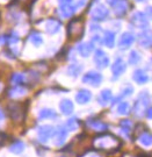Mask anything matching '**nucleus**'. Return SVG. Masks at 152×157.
<instances>
[{
	"label": "nucleus",
	"instance_id": "obj_37",
	"mask_svg": "<svg viewBox=\"0 0 152 157\" xmlns=\"http://www.w3.org/2000/svg\"><path fill=\"white\" fill-rule=\"evenodd\" d=\"M87 1H88V0H79L78 4L74 6V7H76V10H77V8H81V7H84V6L87 4Z\"/></svg>",
	"mask_w": 152,
	"mask_h": 157
},
{
	"label": "nucleus",
	"instance_id": "obj_25",
	"mask_svg": "<svg viewBox=\"0 0 152 157\" xmlns=\"http://www.w3.org/2000/svg\"><path fill=\"white\" fill-rule=\"evenodd\" d=\"M103 43L107 45L108 48H113L115 43V34L110 30L105 32V37H103Z\"/></svg>",
	"mask_w": 152,
	"mask_h": 157
},
{
	"label": "nucleus",
	"instance_id": "obj_43",
	"mask_svg": "<svg viewBox=\"0 0 152 157\" xmlns=\"http://www.w3.org/2000/svg\"><path fill=\"white\" fill-rule=\"evenodd\" d=\"M137 1H143V0H137Z\"/></svg>",
	"mask_w": 152,
	"mask_h": 157
},
{
	"label": "nucleus",
	"instance_id": "obj_29",
	"mask_svg": "<svg viewBox=\"0 0 152 157\" xmlns=\"http://www.w3.org/2000/svg\"><path fill=\"white\" fill-rule=\"evenodd\" d=\"M130 111H131V108H130L129 102H127V101L121 102L117 107V112H118V114H121V115H129Z\"/></svg>",
	"mask_w": 152,
	"mask_h": 157
},
{
	"label": "nucleus",
	"instance_id": "obj_42",
	"mask_svg": "<svg viewBox=\"0 0 152 157\" xmlns=\"http://www.w3.org/2000/svg\"><path fill=\"white\" fill-rule=\"evenodd\" d=\"M2 90V86H1V85H0V91Z\"/></svg>",
	"mask_w": 152,
	"mask_h": 157
},
{
	"label": "nucleus",
	"instance_id": "obj_11",
	"mask_svg": "<svg viewBox=\"0 0 152 157\" xmlns=\"http://www.w3.org/2000/svg\"><path fill=\"white\" fill-rule=\"evenodd\" d=\"M134 42H135V35L134 34L129 33V32L123 33L121 39H120V42H118V48L121 50H127L132 45Z\"/></svg>",
	"mask_w": 152,
	"mask_h": 157
},
{
	"label": "nucleus",
	"instance_id": "obj_7",
	"mask_svg": "<svg viewBox=\"0 0 152 157\" xmlns=\"http://www.w3.org/2000/svg\"><path fill=\"white\" fill-rule=\"evenodd\" d=\"M112 5L116 15H124L129 10V1L128 0H108Z\"/></svg>",
	"mask_w": 152,
	"mask_h": 157
},
{
	"label": "nucleus",
	"instance_id": "obj_35",
	"mask_svg": "<svg viewBox=\"0 0 152 157\" xmlns=\"http://www.w3.org/2000/svg\"><path fill=\"white\" fill-rule=\"evenodd\" d=\"M120 124H121V127H122V130L127 132V133H128L130 129H131V127H132V124H131L130 120H122Z\"/></svg>",
	"mask_w": 152,
	"mask_h": 157
},
{
	"label": "nucleus",
	"instance_id": "obj_38",
	"mask_svg": "<svg viewBox=\"0 0 152 157\" xmlns=\"http://www.w3.org/2000/svg\"><path fill=\"white\" fill-rule=\"evenodd\" d=\"M91 43L93 44V47H94V44H100V36H99V35L93 36V40H92V42H91Z\"/></svg>",
	"mask_w": 152,
	"mask_h": 157
},
{
	"label": "nucleus",
	"instance_id": "obj_36",
	"mask_svg": "<svg viewBox=\"0 0 152 157\" xmlns=\"http://www.w3.org/2000/svg\"><path fill=\"white\" fill-rule=\"evenodd\" d=\"M6 139H7V135H6L5 133H0V147L5 144Z\"/></svg>",
	"mask_w": 152,
	"mask_h": 157
},
{
	"label": "nucleus",
	"instance_id": "obj_34",
	"mask_svg": "<svg viewBox=\"0 0 152 157\" xmlns=\"http://www.w3.org/2000/svg\"><path fill=\"white\" fill-rule=\"evenodd\" d=\"M132 91H134V89H132L131 86H129V85H128V86H125V89H123V91L121 92V95L118 97L117 99H115V100H114V102H115L116 100H118L120 98H123V97H127V95L132 94Z\"/></svg>",
	"mask_w": 152,
	"mask_h": 157
},
{
	"label": "nucleus",
	"instance_id": "obj_21",
	"mask_svg": "<svg viewBox=\"0 0 152 157\" xmlns=\"http://www.w3.org/2000/svg\"><path fill=\"white\" fill-rule=\"evenodd\" d=\"M132 79L135 80L137 84H145L147 80H149V77H147V75L145 73L144 70H142V69H137L134 75H132Z\"/></svg>",
	"mask_w": 152,
	"mask_h": 157
},
{
	"label": "nucleus",
	"instance_id": "obj_8",
	"mask_svg": "<svg viewBox=\"0 0 152 157\" xmlns=\"http://www.w3.org/2000/svg\"><path fill=\"white\" fill-rule=\"evenodd\" d=\"M83 82H84L85 84H88V85H91V86L96 87V86H99V85L101 84L102 75L99 72H96V71H88V72L83 77Z\"/></svg>",
	"mask_w": 152,
	"mask_h": 157
},
{
	"label": "nucleus",
	"instance_id": "obj_4",
	"mask_svg": "<svg viewBox=\"0 0 152 157\" xmlns=\"http://www.w3.org/2000/svg\"><path fill=\"white\" fill-rule=\"evenodd\" d=\"M7 112L9 114V117L13 121H21L24 118V107L21 102H11L8 106H7Z\"/></svg>",
	"mask_w": 152,
	"mask_h": 157
},
{
	"label": "nucleus",
	"instance_id": "obj_10",
	"mask_svg": "<svg viewBox=\"0 0 152 157\" xmlns=\"http://www.w3.org/2000/svg\"><path fill=\"white\" fill-rule=\"evenodd\" d=\"M94 63L99 69H105L109 65V57L105 51L99 49L94 54Z\"/></svg>",
	"mask_w": 152,
	"mask_h": 157
},
{
	"label": "nucleus",
	"instance_id": "obj_31",
	"mask_svg": "<svg viewBox=\"0 0 152 157\" xmlns=\"http://www.w3.org/2000/svg\"><path fill=\"white\" fill-rule=\"evenodd\" d=\"M83 71V67L81 65H77V64H73V65H70L68 67V73L72 77H78L79 73Z\"/></svg>",
	"mask_w": 152,
	"mask_h": 157
},
{
	"label": "nucleus",
	"instance_id": "obj_30",
	"mask_svg": "<svg viewBox=\"0 0 152 157\" xmlns=\"http://www.w3.org/2000/svg\"><path fill=\"white\" fill-rule=\"evenodd\" d=\"M142 59V56L141 54L138 52L137 50H132L131 52H130L129 55V63L131 64V65H137L138 63L141 62Z\"/></svg>",
	"mask_w": 152,
	"mask_h": 157
},
{
	"label": "nucleus",
	"instance_id": "obj_19",
	"mask_svg": "<svg viewBox=\"0 0 152 157\" xmlns=\"http://www.w3.org/2000/svg\"><path fill=\"white\" fill-rule=\"evenodd\" d=\"M112 98H113L112 91L108 90V89H105V90H102L100 92V94L98 97V101H99V104L101 106H107L108 104L110 102V100H112Z\"/></svg>",
	"mask_w": 152,
	"mask_h": 157
},
{
	"label": "nucleus",
	"instance_id": "obj_41",
	"mask_svg": "<svg viewBox=\"0 0 152 157\" xmlns=\"http://www.w3.org/2000/svg\"><path fill=\"white\" fill-rule=\"evenodd\" d=\"M86 157H101L100 155H98V154H94V152H91V154H88Z\"/></svg>",
	"mask_w": 152,
	"mask_h": 157
},
{
	"label": "nucleus",
	"instance_id": "obj_26",
	"mask_svg": "<svg viewBox=\"0 0 152 157\" xmlns=\"http://www.w3.org/2000/svg\"><path fill=\"white\" fill-rule=\"evenodd\" d=\"M56 112L54 109H51V108H43L39 114V119H54L56 118Z\"/></svg>",
	"mask_w": 152,
	"mask_h": 157
},
{
	"label": "nucleus",
	"instance_id": "obj_39",
	"mask_svg": "<svg viewBox=\"0 0 152 157\" xmlns=\"http://www.w3.org/2000/svg\"><path fill=\"white\" fill-rule=\"evenodd\" d=\"M7 37L6 36H0V47H2V45H5V43L7 42Z\"/></svg>",
	"mask_w": 152,
	"mask_h": 157
},
{
	"label": "nucleus",
	"instance_id": "obj_40",
	"mask_svg": "<svg viewBox=\"0 0 152 157\" xmlns=\"http://www.w3.org/2000/svg\"><path fill=\"white\" fill-rule=\"evenodd\" d=\"M4 118H5V114H4V111L0 108V122L4 120Z\"/></svg>",
	"mask_w": 152,
	"mask_h": 157
},
{
	"label": "nucleus",
	"instance_id": "obj_27",
	"mask_svg": "<svg viewBox=\"0 0 152 157\" xmlns=\"http://www.w3.org/2000/svg\"><path fill=\"white\" fill-rule=\"evenodd\" d=\"M138 141L141 142V144H143L144 147H150L152 143V137L151 134L147 133V132H144L143 134H141V136L138 137Z\"/></svg>",
	"mask_w": 152,
	"mask_h": 157
},
{
	"label": "nucleus",
	"instance_id": "obj_14",
	"mask_svg": "<svg viewBox=\"0 0 152 157\" xmlns=\"http://www.w3.org/2000/svg\"><path fill=\"white\" fill-rule=\"evenodd\" d=\"M125 69H127V65H125V62H124L122 58H117L115 62H114L113 67H112V71H113L114 76L117 78L121 75H123L125 72Z\"/></svg>",
	"mask_w": 152,
	"mask_h": 157
},
{
	"label": "nucleus",
	"instance_id": "obj_3",
	"mask_svg": "<svg viewBox=\"0 0 152 157\" xmlns=\"http://www.w3.org/2000/svg\"><path fill=\"white\" fill-rule=\"evenodd\" d=\"M84 34V22L81 19H73L68 25V37L70 40H78Z\"/></svg>",
	"mask_w": 152,
	"mask_h": 157
},
{
	"label": "nucleus",
	"instance_id": "obj_16",
	"mask_svg": "<svg viewBox=\"0 0 152 157\" xmlns=\"http://www.w3.org/2000/svg\"><path fill=\"white\" fill-rule=\"evenodd\" d=\"M151 32L146 29V30H144L143 33H141L138 35V43L139 45L142 47H144V48H151Z\"/></svg>",
	"mask_w": 152,
	"mask_h": 157
},
{
	"label": "nucleus",
	"instance_id": "obj_20",
	"mask_svg": "<svg viewBox=\"0 0 152 157\" xmlns=\"http://www.w3.org/2000/svg\"><path fill=\"white\" fill-rule=\"evenodd\" d=\"M59 109H61V112L64 115H70V114H72V112H73L74 106L73 104H72V101L70 100V99H63L61 101V104H59Z\"/></svg>",
	"mask_w": 152,
	"mask_h": 157
},
{
	"label": "nucleus",
	"instance_id": "obj_1",
	"mask_svg": "<svg viewBox=\"0 0 152 157\" xmlns=\"http://www.w3.org/2000/svg\"><path fill=\"white\" fill-rule=\"evenodd\" d=\"M93 146L98 150H105L107 152H110L120 149L122 143L115 135L106 132V133L99 134L93 139Z\"/></svg>",
	"mask_w": 152,
	"mask_h": 157
},
{
	"label": "nucleus",
	"instance_id": "obj_6",
	"mask_svg": "<svg viewBox=\"0 0 152 157\" xmlns=\"http://www.w3.org/2000/svg\"><path fill=\"white\" fill-rule=\"evenodd\" d=\"M76 12L73 0H59V13L63 17H72Z\"/></svg>",
	"mask_w": 152,
	"mask_h": 157
},
{
	"label": "nucleus",
	"instance_id": "obj_22",
	"mask_svg": "<svg viewBox=\"0 0 152 157\" xmlns=\"http://www.w3.org/2000/svg\"><path fill=\"white\" fill-rule=\"evenodd\" d=\"M94 49V47L92 43H88V42H85V43H80L78 47V51L79 54H80V56L81 57H88L92 54V51Z\"/></svg>",
	"mask_w": 152,
	"mask_h": 157
},
{
	"label": "nucleus",
	"instance_id": "obj_24",
	"mask_svg": "<svg viewBox=\"0 0 152 157\" xmlns=\"http://www.w3.org/2000/svg\"><path fill=\"white\" fill-rule=\"evenodd\" d=\"M26 92H27V89H26L23 85H15V86L8 92V95L12 97V98H17V97L23 95Z\"/></svg>",
	"mask_w": 152,
	"mask_h": 157
},
{
	"label": "nucleus",
	"instance_id": "obj_9",
	"mask_svg": "<svg viewBox=\"0 0 152 157\" xmlns=\"http://www.w3.org/2000/svg\"><path fill=\"white\" fill-rule=\"evenodd\" d=\"M55 132L56 129L52 126H49V124H45V126H42L37 129V137L41 142H46V141L51 139L54 135H55Z\"/></svg>",
	"mask_w": 152,
	"mask_h": 157
},
{
	"label": "nucleus",
	"instance_id": "obj_17",
	"mask_svg": "<svg viewBox=\"0 0 152 157\" xmlns=\"http://www.w3.org/2000/svg\"><path fill=\"white\" fill-rule=\"evenodd\" d=\"M87 126H88L91 129H93V130L98 132V133H102V132H105V130H107L108 129L107 124L101 122V121H99V120H94V119L88 120V121H87Z\"/></svg>",
	"mask_w": 152,
	"mask_h": 157
},
{
	"label": "nucleus",
	"instance_id": "obj_32",
	"mask_svg": "<svg viewBox=\"0 0 152 157\" xmlns=\"http://www.w3.org/2000/svg\"><path fill=\"white\" fill-rule=\"evenodd\" d=\"M79 126H80V124L78 122V120L74 118L70 119V120L66 121V129L70 130V132H76L79 128Z\"/></svg>",
	"mask_w": 152,
	"mask_h": 157
},
{
	"label": "nucleus",
	"instance_id": "obj_28",
	"mask_svg": "<svg viewBox=\"0 0 152 157\" xmlns=\"http://www.w3.org/2000/svg\"><path fill=\"white\" fill-rule=\"evenodd\" d=\"M26 75H23L21 72H15L13 73V76H12V83L14 85H19V84H23L24 82H26Z\"/></svg>",
	"mask_w": 152,
	"mask_h": 157
},
{
	"label": "nucleus",
	"instance_id": "obj_2",
	"mask_svg": "<svg viewBox=\"0 0 152 157\" xmlns=\"http://www.w3.org/2000/svg\"><path fill=\"white\" fill-rule=\"evenodd\" d=\"M150 106V97L147 92H142L139 97L136 99L135 105H134V114L137 118H142L145 115L146 108Z\"/></svg>",
	"mask_w": 152,
	"mask_h": 157
},
{
	"label": "nucleus",
	"instance_id": "obj_23",
	"mask_svg": "<svg viewBox=\"0 0 152 157\" xmlns=\"http://www.w3.org/2000/svg\"><path fill=\"white\" fill-rule=\"evenodd\" d=\"M24 148H26V144L23 143L22 141H15V142H13L11 144V147H9V151H11L12 154L19 155V154L23 152Z\"/></svg>",
	"mask_w": 152,
	"mask_h": 157
},
{
	"label": "nucleus",
	"instance_id": "obj_12",
	"mask_svg": "<svg viewBox=\"0 0 152 157\" xmlns=\"http://www.w3.org/2000/svg\"><path fill=\"white\" fill-rule=\"evenodd\" d=\"M130 21H131V23L134 26L138 27V28H145L147 26V19L145 17V14L143 12H139V11L135 12L131 15V20Z\"/></svg>",
	"mask_w": 152,
	"mask_h": 157
},
{
	"label": "nucleus",
	"instance_id": "obj_13",
	"mask_svg": "<svg viewBox=\"0 0 152 157\" xmlns=\"http://www.w3.org/2000/svg\"><path fill=\"white\" fill-rule=\"evenodd\" d=\"M54 136H55V144L62 146V144H64V142L66 141V137H68V129L64 126H59L55 132Z\"/></svg>",
	"mask_w": 152,
	"mask_h": 157
},
{
	"label": "nucleus",
	"instance_id": "obj_18",
	"mask_svg": "<svg viewBox=\"0 0 152 157\" xmlns=\"http://www.w3.org/2000/svg\"><path fill=\"white\" fill-rule=\"evenodd\" d=\"M92 99V93H91V91L88 90H79L77 95H76V100L78 104L80 105H85V104H87L88 101Z\"/></svg>",
	"mask_w": 152,
	"mask_h": 157
},
{
	"label": "nucleus",
	"instance_id": "obj_5",
	"mask_svg": "<svg viewBox=\"0 0 152 157\" xmlns=\"http://www.w3.org/2000/svg\"><path fill=\"white\" fill-rule=\"evenodd\" d=\"M108 15H109V11L107 7L102 4L96 5L91 12V17L94 21H105L108 17Z\"/></svg>",
	"mask_w": 152,
	"mask_h": 157
},
{
	"label": "nucleus",
	"instance_id": "obj_33",
	"mask_svg": "<svg viewBox=\"0 0 152 157\" xmlns=\"http://www.w3.org/2000/svg\"><path fill=\"white\" fill-rule=\"evenodd\" d=\"M30 42L35 45V47H39L43 43V39L39 33H33L30 35Z\"/></svg>",
	"mask_w": 152,
	"mask_h": 157
},
{
	"label": "nucleus",
	"instance_id": "obj_15",
	"mask_svg": "<svg viewBox=\"0 0 152 157\" xmlns=\"http://www.w3.org/2000/svg\"><path fill=\"white\" fill-rule=\"evenodd\" d=\"M61 26H62V23L59 22L58 20H56V19H49V20L46 21V23H45V30H46L48 34L54 35V34H56L59 32Z\"/></svg>",
	"mask_w": 152,
	"mask_h": 157
}]
</instances>
